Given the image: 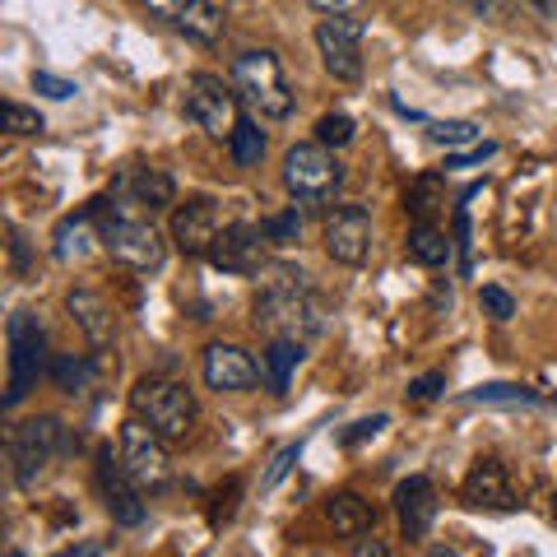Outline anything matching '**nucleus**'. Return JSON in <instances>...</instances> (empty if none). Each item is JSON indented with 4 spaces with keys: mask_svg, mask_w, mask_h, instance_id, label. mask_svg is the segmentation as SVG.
Segmentation results:
<instances>
[{
    "mask_svg": "<svg viewBox=\"0 0 557 557\" xmlns=\"http://www.w3.org/2000/svg\"><path fill=\"white\" fill-rule=\"evenodd\" d=\"M256 330H265L270 339H317L325 330V302L311 293V274L278 265L256 298Z\"/></svg>",
    "mask_w": 557,
    "mask_h": 557,
    "instance_id": "nucleus-1",
    "label": "nucleus"
},
{
    "mask_svg": "<svg viewBox=\"0 0 557 557\" xmlns=\"http://www.w3.org/2000/svg\"><path fill=\"white\" fill-rule=\"evenodd\" d=\"M89 209L98 214L102 247H108V256L121 260L126 270L149 274V270H159L163 260H168V242H163L159 228H153V219H145V214H126V209L112 205V200H94Z\"/></svg>",
    "mask_w": 557,
    "mask_h": 557,
    "instance_id": "nucleus-2",
    "label": "nucleus"
},
{
    "mask_svg": "<svg viewBox=\"0 0 557 557\" xmlns=\"http://www.w3.org/2000/svg\"><path fill=\"white\" fill-rule=\"evenodd\" d=\"M233 89L260 121H288L293 116V89L274 51H242L233 61Z\"/></svg>",
    "mask_w": 557,
    "mask_h": 557,
    "instance_id": "nucleus-3",
    "label": "nucleus"
},
{
    "mask_svg": "<svg viewBox=\"0 0 557 557\" xmlns=\"http://www.w3.org/2000/svg\"><path fill=\"white\" fill-rule=\"evenodd\" d=\"M131 413L139 423H149L163 442H186L196 432V399L182 381L168 376H139L131 391Z\"/></svg>",
    "mask_w": 557,
    "mask_h": 557,
    "instance_id": "nucleus-4",
    "label": "nucleus"
},
{
    "mask_svg": "<svg viewBox=\"0 0 557 557\" xmlns=\"http://www.w3.org/2000/svg\"><path fill=\"white\" fill-rule=\"evenodd\" d=\"M10 344V381H5V409H20L38 386V376L47 372V335L33 311H14L5 325Z\"/></svg>",
    "mask_w": 557,
    "mask_h": 557,
    "instance_id": "nucleus-5",
    "label": "nucleus"
},
{
    "mask_svg": "<svg viewBox=\"0 0 557 557\" xmlns=\"http://www.w3.org/2000/svg\"><path fill=\"white\" fill-rule=\"evenodd\" d=\"M61 450H65V428L57 423V418H24V423H14L10 437H5L10 479L20 487H33Z\"/></svg>",
    "mask_w": 557,
    "mask_h": 557,
    "instance_id": "nucleus-6",
    "label": "nucleus"
},
{
    "mask_svg": "<svg viewBox=\"0 0 557 557\" xmlns=\"http://www.w3.org/2000/svg\"><path fill=\"white\" fill-rule=\"evenodd\" d=\"M284 186H288V196L298 205H325V200L339 196L344 168L325 145L307 139V145H293L284 153Z\"/></svg>",
    "mask_w": 557,
    "mask_h": 557,
    "instance_id": "nucleus-7",
    "label": "nucleus"
},
{
    "mask_svg": "<svg viewBox=\"0 0 557 557\" xmlns=\"http://www.w3.org/2000/svg\"><path fill=\"white\" fill-rule=\"evenodd\" d=\"M186 121H196V126L209 135V139H228L237 131V89L233 84H223L219 75H190L186 79Z\"/></svg>",
    "mask_w": 557,
    "mask_h": 557,
    "instance_id": "nucleus-8",
    "label": "nucleus"
},
{
    "mask_svg": "<svg viewBox=\"0 0 557 557\" xmlns=\"http://www.w3.org/2000/svg\"><path fill=\"white\" fill-rule=\"evenodd\" d=\"M177 200V182L168 177L163 168H145V163H131L112 177V205H121L126 214H159V209H172Z\"/></svg>",
    "mask_w": 557,
    "mask_h": 557,
    "instance_id": "nucleus-9",
    "label": "nucleus"
},
{
    "mask_svg": "<svg viewBox=\"0 0 557 557\" xmlns=\"http://www.w3.org/2000/svg\"><path fill=\"white\" fill-rule=\"evenodd\" d=\"M362 33H368V24L354 20V14L317 24V51H321V65L330 79H339V84L362 79Z\"/></svg>",
    "mask_w": 557,
    "mask_h": 557,
    "instance_id": "nucleus-10",
    "label": "nucleus"
},
{
    "mask_svg": "<svg viewBox=\"0 0 557 557\" xmlns=\"http://www.w3.org/2000/svg\"><path fill=\"white\" fill-rule=\"evenodd\" d=\"M116 456H121L126 474H131L139 487H159V483H168V442H163L149 423H139V418L121 423Z\"/></svg>",
    "mask_w": 557,
    "mask_h": 557,
    "instance_id": "nucleus-11",
    "label": "nucleus"
},
{
    "mask_svg": "<svg viewBox=\"0 0 557 557\" xmlns=\"http://www.w3.org/2000/svg\"><path fill=\"white\" fill-rule=\"evenodd\" d=\"M98 497H102V507H108L112 525H121V530L145 525V516H149L145 487L126 474V465H121V456H112V450L98 456Z\"/></svg>",
    "mask_w": 557,
    "mask_h": 557,
    "instance_id": "nucleus-12",
    "label": "nucleus"
},
{
    "mask_svg": "<svg viewBox=\"0 0 557 557\" xmlns=\"http://www.w3.org/2000/svg\"><path fill=\"white\" fill-rule=\"evenodd\" d=\"M325 256L335 260V265H362V260L372 256V219H368V209L362 205H344L335 209V214L325 219Z\"/></svg>",
    "mask_w": 557,
    "mask_h": 557,
    "instance_id": "nucleus-13",
    "label": "nucleus"
},
{
    "mask_svg": "<svg viewBox=\"0 0 557 557\" xmlns=\"http://www.w3.org/2000/svg\"><path fill=\"white\" fill-rule=\"evenodd\" d=\"M265 233H260V223H228L214 247H209V265L223 270V274H260L265 270Z\"/></svg>",
    "mask_w": 557,
    "mask_h": 557,
    "instance_id": "nucleus-14",
    "label": "nucleus"
},
{
    "mask_svg": "<svg viewBox=\"0 0 557 557\" xmlns=\"http://www.w3.org/2000/svg\"><path fill=\"white\" fill-rule=\"evenodd\" d=\"M228 228V223L219 219V205L209 196H190L186 205L172 209V242H177L182 256H209L214 247V237Z\"/></svg>",
    "mask_w": 557,
    "mask_h": 557,
    "instance_id": "nucleus-15",
    "label": "nucleus"
},
{
    "mask_svg": "<svg viewBox=\"0 0 557 557\" xmlns=\"http://www.w3.org/2000/svg\"><path fill=\"white\" fill-rule=\"evenodd\" d=\"M200 372H205V386L209 391L242 395V391H251L256 381H260V362L247 354V348H237V344H209Z\"/></svg>",
    "mask_w": 557,
    "mask_h": 557,
    "instance_id": "nucleus-16",
    "label": "nucleus"
},
{
    "mask_svg": "<svg viewBox=\"0 0 557 557\" xmlns=\"http://www.w3.org/2000/svg\"><path fill=\"white\" fill-rule=\"evenodd\" d=\"M65 311H70V321L84 330V339H89L94 354H108L116 344V311L108 307V298H102L98 288H70Z\"/></svg>",
    "mask_w": 557,
    "mask_h": 557,
    "instance_id": "nucleus-17",
    "label": "nucleus"
},
{
    "mask_svg": "<svg viewBox=\"0 0 557 557\" xmlns=\"http://www.w3.org/2000/svg\"><path fill=\"white\" fill-rule=\"evenodd\" d=\"M395 516H399V534H405L409 544L428 539L432 520H437V487H432L428 474H409L395 487Z\"/></svg>",
    "mask_w": 557,
    "mask_h": 557,
    "instance_id": "nucleus-18",
    "label": "nucleus"
},
{
    "mask_svg": "<svg viewBox=\"0 0 557 557\" xmlns=\"http://www.w3.org/2000/svg\"><path fill=\"white\" fill-rule=\"evenodd\" d=\"M460 497L469 502V507H483V511H511L516 507L511 479L497 460H479L474 469H469L465 483H460Z\"/></svg>",
    "mask_w": 557,
    "mask_h": 557,
    "instance_id": "nucleus-19",
    "label": "nucleus"
},
{
    "mask_svg": "<svg viewBox=\"0 0 557 557\" xmlns=\"http://www.w3.org/2000/svg\"><path fill=\"white\" fill-rule=\"evenodd\" d=\"M94 209H79V214H65L57 223V233H51V256L61 260V265H75L94 251V242H102V233L94 228Z\"/></svg>",
    "mask_w": 557,
    "mask_h": 557,
    "instance_id": "nucleus-20",
    "label": "nucleus"
},
{
    "mask_svg": "<svg viewBox=\"0 0 557 557\" xmlns=\"http://www.w3.org/2000/svg\"><path fill=\"white\" fill-rule=\"evenodd\" d=\"M302 358H307V344H298V339H270L265 354H260V381H265L274 395H284Z\"/></svg>",
    "mask_w": 557,
    "mask_h": 557,
    "instance_id": "nucleus-21",
    "label": "nucleus"
},
{
    "mask_svg": "<svg viewBox=\"0 0 557 557\" xmlns=\"http://www.w3.org/2000/svg\"><path fill=\"white\" fill-rule=\"evenodd\" d=\"M325 520L335 525V534L358 539V534H372L376 511H372L368 497H358V493H335V497L325 502Z\"/></svg>",
    "mask_w": 557,
    "mask_h": 557,
    "instance_id": "nucleus-22",
    "label": "nucleus"
},
{
    "mask_svg": "<svg viewBox=\"0 0 557 557\" xmlns=\"http://www.w3.org/2000/svg\"><path fill=\"white\" fill-rule=\"evenodd\" d=\"M450 251H456V242H450L437 223H413L409 228V260L413 265H428V270H437L450 260Z\"/></svg>",
    "mask_w": 557,
    "mask_h": 557,
    "instance_id": "nucleus-23",
    "label": "nucleus"
},
{
    "mask_svg": "<svg viewBox=\"0 0 557 557\" xmlns=\"http://www.w3.org/2000/svg\"><path fill=\"white\" fill-rule=\"evenodd\" d=\"M177 28L196 42H219L223 38V5L219 0H190V5L182 10Z\"/></svg>",
    "mask_w": 557,
    "mask_h": 557,
    "instance_id": "nucleus-24",
    "label": "nucleus"
},
{
    "mask_svg": "<svg viewBox=\"0 0 557 557\" xmlns=\"http://www.w3.org/2000/svg\"><path fill=\"white\" fill-rule=\"evenodd\" d=\"M228 153L237 168H260V159H265V131H260L251 116H242L237 131L228 135Z\"/></svg>",
    "mask_w": 557,
    "mask_h": 557,
    "instance_id": "nucleus-25",
    "label": "nucleus"
},
{
    "mask_svg": "<svg viewBox=\"0 0 557 557\" xmlns=\"http://www.w3.org/2000/svg\"><path fill=\"white\" fill-rule=\"evenodd\" d=\"M469 405H548L539 391H530V386H511V381H487V386H479V391H469L465 395Z\"/></svg>",
    "mask_w": 557,
    "mask_h": 557,
    "instance_id": "nucleus-26",
    "label": "nucleus"
},
{
    "mask_svg": "<svg viewBox=\"0 0 557 557\" xmlns=\"http://www.w3.org/2000/svg\"><path fill=\"white\" fill-rule=\"evenodd\" d=\"M437 205H446V200H442V177H437V172H428V177H418V182L409 186L405 209L413 214V223H432V209H437Z\"/></svg>",
    "mask_w": 557,
    "mask_h": 557,
    "instance_id": "nucleus-27",
    "label": "nucleus"
},
{
    "mask_svg": "<svg viewBox=\"0 0 557 557\" xmlns=\"http://www.w3.org/2000/svg\"><path fill=\"white\" fill-rule=\"evenodd\" d=\"M428 139L432 145H446V149H474V145H483V135H479V126L474 121H428Z\"/></svg>",
    "mask_w": 557,
    "mask_h": 557,
    "instance_id": "nucleus-28",
    "label": "nucleus"
},
{
    "mask_svg": "<svg viewBox=\"0 0 557 557\" xmlns=\"http://www.w3.org/2000/svg\"><path fill=\"white\" fill-rule=\"evenodd\" d=\"M51 381H57L61 391H70V395L84 391L94 381L89 358H84V354H57V358H51Z\"/></svg>",
    "mask_w": 557,
    "mask_h": 557,
    "instance_id": "nucleus-29",
    "label": "nucleus"
},
{
    "mask_svg": "<svg viewBox=\"0 0 557 557\" xmlns=\"http://www.w3.org/2000/svg\"><path fill=\"white\" fill-rule=\"evenodd\" d=\"M260 233H265L270 247H293V242H302V214L298 209L270 214V219H260Z\"/></svg>",
    "mask_w": 557,
    "mask_h": 557,
    "instance_id": "nucleus-30",
    "label": "nucleus"
},
{
    "mask_svg": "<svg viewBox=\"0 0 557 557\" xmlns=\"http://www.w3.org/2000/svg\"><path fill=\"white\" fill-rule=\"evenodd\" d=\"M317 145H325V149L354 145V121H348L344 112H325V116L317 121Z\"/></svg>",
    "mask_w": 557,
    "mask_h": 557,
    "instance_id": "nucleus-31",
    "label": "nucleus"
},
{
    "mask_svg": "<svg viewBox=\"0 0 557 557\" xmlns=\"http://www.w3.org/2000/svg\"><path fill=\"white\" fill-rule=\"evenodd\" d=\"M5 131L10 135H42L47 121L38 108H24V102H5Z\"/></svg>",
    "mask_w": 557,
    "mask_h": 557,
    "instance_id": "nucleus-32",
    "label": "nucleus"
},
{
    "mask_svg": "<svg viewBox=\"0 0 557 557\" xmlns=\"http://www.w3.org/2000/svg\"><path fill=\"white\" fill-rule=\"evenodd\" d=\"M298 456H302V442H288L284 450H278V456L270 460V469H265V474H260V493H270V487L284 483V479H288V469L298 465Z\"/></svg>",
    "mask_w": 557,
    "mask_h": 557,
    "instance_id": "nucleus-33",
    "label": "nucleus"
},
{
    "mask_svg": "<svg viewBox=\"0 0 557 557\" xmlns=\"http://www.w3.org/2000/svg\"><path fill=\"white\" fill-rule=\"evenodd\" d=\"M33 89H38L42 98H51V102H65V98H75V94H79V84H75V79L51 75V70H33Z\"/></svg>",
    "mask_w": 557,
    "mask_h": 557,
    "instance_id": "nucleus-34",
    "label": "nucleus"
},
{
    "mask_svg": "<svg viewBox=\"0 0 557 557\" xmlns=\"http://www.w3.org/2000/svg\"><path fill=\"white\" fill-rule=\"evenodd\" d=\"M479 307H483L493 321H511V317H516V298H511L507 288H497V284H483Z\"/></svg>",
    "mask_w": 557,
    "mask_h": 557,
    "instance_id": "nucleus-35",
    "label": "nucleus"
},
{
    "mask_svg": "<svg viewBox=\"0 0 557 557\" xmlns=\"http://www.w3.org/2000/svg\"><path fill=\"white\" fill-rule=\"evenodd\" d=\"M487 159H497V145H493V139H483V145H474V149H460V153H450V159H446V172L479 168V163H487Z\"/></svg>",
    "mask_w": 557,
    "mask_h": 557,
    "instance_id": "nucleus-36",
    "label": "nucleus"
},
{
    "mask_svg": "<svg viewBox=\"0 0 557 557\" xmlns=\"http://www.w3.org/2000/svg\"><path fill=\"white\" fill-rule=\"evenodd\" d=\"M446 391V372H428V376H413L409 381V399H418V405H423V399H437Z\"/></svg>",
    "mask_w": 557,
    "mask_h": 557,
    "instance_id": "nucleus-37",
    "label": "nucleus"
},
{
    "mask_svg": "<svg viewBox=\"0 0 557 557\" xmlns=\"http://www.w3.org/2000/svg\"><path fill=\"white\" fill-rule=\"evenodd\" d=\"M386 423H391V418H386V413H372V418H362V423H354V428H348V432H344V437H339V442H344V446H358V442H368V437H376V432H381V428H386Z\"/></svg>",
    "mask_w": 557,
    "mask_h": 557,
    "instance_id": "nucleus-38",
    "label": "nucleus"
},
{
    "mask_svg": "<svg viewBox=\"0 0 557 557\" xmlns=\"http://www.w3.org/2000/svg\"><path fill=\"white\" fill-rule=\"evenodd\" d=\"M139 5H145L153 20H168V24H177L182 20V10L190 5V0H139Z\"/></svg>",
    "mask_w": 557,
    "mask_h": 557,
    "instance_id": "nucleus-39",
    "label": "nucleus"
},
{
    "mask_svg": "<svg viewBox=\"0 0 557 557\" xmlns=\"http://www.w3.org/2000/svg\"><path fill=\"white\" fill-rule=\"evenodd\" d=\"M311 10H321L325 20H348L362 10V0H311Z\"/></svg>",
    "mask_w": 557,
    "mask_h": 557,
    "instance_id": "nucleus-40",
    "label": "nucleus"
},
{
    "mask_svg": "<svg viewBox=\"0 0 557 557\" xmlns=\"http://www.w3.org/2000/svg\"><path fill=\"white\" fill-rule=\"evenodd\" d=\"M348 557H391V544H386V539H376V534H358L354 553H348Z\"/></svg>",
    "mask_w": 557,
    "mask_h": 557,
    "instance_id": "nucleus-41",
    "label": "nucleus"
},
{
    "mask_svg": "<svg viewBox=\"0 0 557 557\" xmlns=\"http://www.w3.org/2000/svg\"><path fill=\"white\" fill-rule=\"evenodd\" d=\"M51 557H102L98 544H75V548H61V553H51Z\"/></svg>",
    "mask_w": 557,
    "mask_h": 557,
    "instance_id": "nucleus-42",
    "label": "nucleus"
},
{
    "mask_svg": "<svg viewBox=\"0 0 557 557\" xmlns=\"http://www.w3.org/2000/svg\"><path fill=\"white\" fill-rule=\"evenodd\" d=\"M525 5L539 14V20H557V0H525Z\"/></svg>",
    "mask_w": 557,
    "mask_h": 557,
    "instance_id": "nucleus-43",
    "label": "nucleus"
},
{
    "mask_svg": "<svg viewBox=\"0 0 557 557\" xmlns=\"http://www.w3.org/2000/svg\"><path fill=\"white\" fill-rule=\"evenodd\" d=\"M428 557H460L456 548H446V544H437V548H428Z\"/></svg>",
    "mask_w": 557,
    "mask_h": 557,
    "instance_id": "nucleus-44",
    "label": "nucleus"
},
{
    "mask_svg": "<svg viewBox=\"0 0 557 557\" xmlns=\"http://www.w3.org/2000/svg\"><path fill=\"white\" fill-rule=\"evenodd\" d=\"M5 557H24V553H20V548H10V553H5Z\"/></svg>",
    "mask_w": 557,
    "mask_h": 557,
    "instance_id": "nucleus-45",
    "label": "nucleus"
},
{
    "mask_svg": "<svg viewBox=\"0 0 557 557\" xmlns=\"http://www.w3.org/2000/svg\"><path fill=\"white\" fill-rule=\"evenodd\" d=\"M553 511H557V497H553Z\"/></svg>",
    "mask_w": 557,
    "mask_h": 557,
    "instance_id": "nucleus-46",
    "label": "nucleus"
},
{
    "mask_svg": "<svg viewBox=\"0 0 557 557\" xmlns=\"http://www.w3.org/2000/svg\"><path fill=\"white\" fill-rule=\"evenodd\" d=\"M311 557H325V553H311Z\"/></svg>",
    "mask_w": 557,
    "mask_h": 557,
    "instance_id": "nucleus-47",
    "label": "nucleus"
}]
</instances>
